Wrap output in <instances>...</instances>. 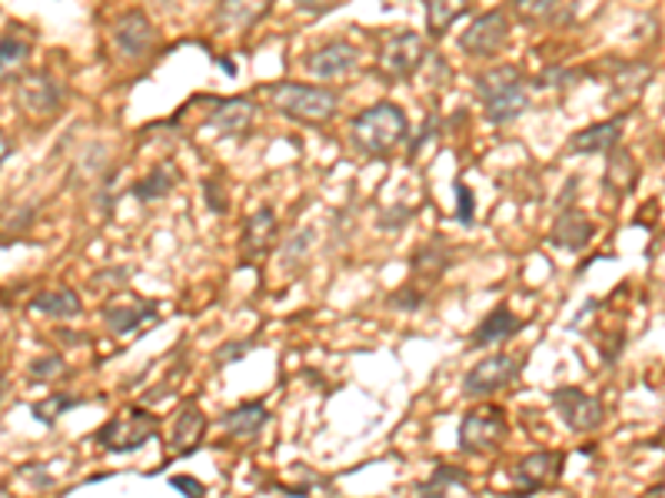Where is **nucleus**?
I'll return each instance as SVG.
<instances>
[{
	"label": "nucleus",
	"mask_w": 665,
	"mask_h": 498,
	"mask_svg": "<svg viewBox=\"0 0 665 498\" xmlns=\"http://www.w3.org/2000/svg\"><path fill=\"white\" fill-rule=\"evenodd\" d=\"M406 113L396 103H373L363 113L353 116L350 123V136H353V150L360 156H386L403 136H406Z\"/></svg>",
	"instance_id": "f257e3e1"
},
{
	"label": "nucleus",
	"mask_w": 665,
	"mask_h": 498,
	"mask_svg": "<svg viewBox=\"0 0 665 498\" xmlns=\"http://www.w3.org/2000/svg\"><path fill=\"white\" fill-rule=\"evenodd\" d=\"M476 90L486 103V120L493 126H503L510 120H516L526 106H530V90L523 83L520 67H490L476 77Z\"/></svg>",
	"instance_id": "f03ea898"
},
{
	"label": "nucleus",
	"mask_w": 665,
	"mask_h": 498,
	"mask_svg": "<svg viewBox=\"0 0 665 498\" xmlns=\"http://www.w3.org/2000/svg\"><path fill=\"white\" fill-rule=\"evenodd\" d=\"M270 100L283 116L296 123H326L340 106L336 90L306 87V83H276L270 87Z\"/></svg>",
	"instance_id": "7ed1b4c3"
},
{
	"label": "nucleus",
	"mask_w": 665,
	"mask_h": 498,
	"mask_svg": "<svg viewBox=\"0 0 665 498\" xmlns=\"http://www.w3.org/2000/svg\"><path fill=\"white\" fill-rule=\"evenodd\" d=\"M157 429H160L157 416H150L147 409H137V406H133V409H127L123 416H117V419H110L107 426H100L93 439H97L100 449L123 456V453H137V449H143L147 443H153V439H157Z\"/></svg>",
	"instance_id": "20e7f679"
},
{
	"label": "nucleus",
	"mask_w": 665,
	"mask_h": 498,
	"mask_svg": "<svg viewBox=\"0 0 665 498\" xmlns=\"http://www.w3.org/2000/svg\"><path fill=\"white\" fill-rule=\"evenodd\" d=\"M526 369V356H516V353H500V356H486L483 363H476L466 379H463V396L470 399H483V396H493V393H503L510 389Z\"/></svg>",
	"instance_id": "39448f33"
},
{
	"label": "nucleus",
	"mask_w": 665,
	"mask_h": 498,
	"mask_svg": "<svg viewBox=\"0 0 665 498\" xmlns=\"http://www.w3.org/2000/svg\"><path fill=\"white\" fill-rule=\"evenodd\" d=\"M510 433L506 413L500 406H480L473 413H466V419L460 423V453L466 456H483L503 446Z\"/></svg>",
	"instance_id": "423d86ee"
},
{
	"label": "nucleus",
	"mask_w": 665,
	"mask_h": 498,
	"mask_svg": "<svg viewBox=\"0 0 665 498\" xmlns=\"http://www.w3.org/2000/svg\"><path fill=\"white\" fill-rule=\"evenodd\" d=\"M550 403H553L556 416L563 419V426L573 429V433H596V429L606 423V406H603V399H599V396H590V393H583V389H576V386H560V389H553Z\"/></svg>",
	"instance_id": "0eeeda50"
},
{
	"label": "nucleus",
	"mask_w": 665,
	"mask_h": 498,
	"mask_svg": "<svg viewBox=\"0 0 665 498\" xmlns=\"http://www.w3.org/2000/svg\"><path fill=\"white\" fill-rule=\"evenodd\" d=\"M513 476H516V492H510V498L536 496L546 486L560 482V476H563V456L556 449H540V453L520 459L516 469H513Z\"/></svg>",
	"instance_id": "6e6552de"
},
{
	"label": "nucleus",
	"mask_w": 665,
	"mask_h": 498,
	"mask_svg": "<svg viewBox=\"0 0 665 498\" xmlns=\"http://www.w3.org/2000/svg\"><path fill=\"white\" fill-rule=\"evenodd\" d=\"M506 43H510V17L503 10L476 17L460 37V50L470 57H496Z\"/></svg>",
	"instance_id": "1a4fd4ad"
},
{
	"label": "nucleus",
	"mask_w": 665,
	"mask_h": 498,
	"mask_svg": "<svg viewBox=\"0 0 665 498\" xmlns=\"http://www.w3.org/2000/svg\"><path fill=\"white\" fill-rule=\"evenodd\" d=\"M423 57H426V40L416 30H403L386 40L380 53V70L386 80H406L420 70Z\"/></svg>",
	"instance_id": "9d476101"
},
{
	"label": "nucleus",
	"mask_w": 665,
	"mask_h": 498,
	"mask_svg": "<svg viewBox=\"0 0 665 498\" xmlns=\"http://www.w3.org/2000/svg\"><path fill=\"white\" fill-rule=\"evenodd\" d=\"M303 67L316 80H340L360 67V50L350 40H330L303 57Z\"/></svg>",
	"instance_id": "9b49d317"
},
{
	"label": "nucleus",
	"mask_w": 665,
	"mask_h": 498,
	"mask_svg": "<svg viewBox=\"0 0 665 498\" xmlns=\"http://www.w3.org/2000/svg\"><path fill=\"white\" fill-rule=\"evenodd\" d=\"M113 47L123 60H140L143 53L157 47V27L150 23L143 10H127L113 23Z\"/></svg>",
	"instance_id": "f8f14e48"
},
{
	"label": "nucleus",
	"mask_w": 665,
	"mask_h": 498,
	"mask_svg": "<svg viewBox=\"0 0 665 498\" xmlns=\"http://www.w3.org/2000/svg\"><path fill=\"white\" fill-rule=\"evenodd\" d=\"M273 240H276V213H273V206H260L243 223V233H240V266L260 263L273 250Z\"/></svg>",
	"instance_id": "ddd939ff"
},
{
	"label": "nucleus",
	"mask_w": 665,
	"mask_h": 498,
	"mask_svg": "<svg viewBox=\"0 0 665 498\" xmlns=\"http://www.w3.org/2000/svg\"><path fill=\"white\" fill-rule=\"evenodd\" d=\"M157 319V303L150 299H113L103 306V323L113 336H133L143 323Z\"/></svg>",
	"instance_id": "4468645a"
},
{
	"label": "nucleus",
	"mask_w": 665,
	"mask_h": 498,
	"mask_svg": "<svg viewBox=\"0 0 665 498\" xmlns=\"http://www.w3.org/2000/svg\"><path fill=\"white\" fill-rule=\"evenodd\" d=\"M623 130H626V120L623 116H613V120H603V123H593L586 130H580L573 140H570V153L576 156H593V153H613L619 150L623 143Z\"/></svg>",
	"instance_id": "2eb2a0df"
},
{
	"label": "nucleus",
	"mask_w": 665,
	"mask_h": 498,
	"mask_svg": "<svg viewBox=\"0 0 665 498\" xmlns=\"http://www.w3.org/2000/svg\"><path fill=\"white\" fill-rule=\"evenodd\" d=\"M520 333H523V319H520L506 303H500V306L473 329L470 346H473V349H490V346H500V343L516 339Z\"/></svg>",
	"instance_id": "dca6fc26"
},
{
	"label": "nucleus",
	"mask_w": 665,
	"mask_h": 498,
	"mask_svg": "<svg viewBox=\"0 0 665 498\" xmlns=\"http://www.w3.org/2000/svg\"><path fill=\"white\" fill-rule=\"evenodd\" d=\"M20 103L27 113L33 116H50L60 110L63 103V87L50 77V73H30L23 83H20Z\"/></svg>",
	"instance_id": "f3484780"
},
{
	"label": "nucleus",
	"mask_w": 665,
	"mask_h": 498,
	"mask_svg": "<svg viewBox=\"0 0 665 498\" xmlns=\"http://www.w3.org/2000/svg\"><path fill=\"white\" fill-rule=\"evenodd\" d=\"M256 120V103L250 96H233V100H223L210 110L206 123L223 133V136H243Z\"/></svg>",
	"instance_id": "a211bd4d"
},
{
	"label": "nucleus",
	"mask_w": 665,
	"mask_h": 498,
	"mask_svg": "<svg viewBox=\"0 0 665 498\" xmlns=\"http://www.w3.org/2000/svg\"><path fill=\"white\" fill-rule=\"evenodd\" d=\"M203 433H206V416L197 403H187L177 419H173V429H170V453L173 456H193L203 443Z\"/></svg>",
	"instance_id": "6ab92c4d"
},
{
	"label": "nucleus",
	"mask_w": 665,
	"mask_h": 498,
	"mask_svg": "<svg viewBox=\"0 0 665 498\" xmlns=\"http://www.w3.org/2000/svg\"><path fill=\"white\" fill-rule=\"evenodd\" d=\"M590 240H593V223L580 210H563L550 230V243L566 253H580Z\"/></svg>",
	"instance_id": "aec40b11"
},
{
	"label": "nucleus",
	"mask_w": 665,
	"mask_h": 498,
	"mask_svg": "<svg viewBox=\"0 0 665 498\" xmlns=\"http://www.w3.org/2000/svg\"><path fill=\"white\" fill-rule=\"evenodd\" d=\"M266 423H270V409L263 403H243V406H236V409L220 416V426L233 439H253V436L263 433Z\"/></svg>",
	"instance_id": "412c9836"
},
{
	"label": "nucleus",
	"mask_w": 665,
	"mask_h": 498,
	"mask_svg": "<svg viewBox=\"0 0 665 498\" xmlns=\"http://www.w3.org/2000/svg\"><path fill=\"white\" fill-rule=\"evenodd\" d=\"M270 0H220L216 7V30H246L266 13Z\"/></svg>",
	"instance_id": "4be33fe9"
},
{
	"label": "nucleus",
	"mask_w": 665,
	"mask_h": 498,
	"mask_svg": "<svg viewBox=\"0 0 665 498\" xmlns=\"http://www.w3.org/2000/svg\"><path fill=\"white\" fill-rule=\"evenodd\" d=\"M603 183H606V190L609 193H619V196H626V193H633L636 190V183H639V163H636V156L629 153V150H613L609 153V160H606V173H603Z\"/></svg>",
	"instance_id": "5701e85b"
},
{
	"label": "nucleus",
	"mask_w": 665,
	"mask_h": 498,
	"mask_svg": "<svg viewBox=\"0 0 665 498\" xmlns=\"http://www.w3.org/2000/svg\"><path fill=\"white\" fill-rule=\"evenodd\" d=\"M30 309L40 316H53V319H77L83 313V303L73 289L60 286V289H43L30 299Z\"/></svg>",
	"instance_id": "b1692460"
},
{
	"label": "nucleus",
	"mask_w": 665,
	"mask_h": 498,
	"mask_svg": "<svg viewBox=\"0 0 665 498\" xmlns=\"http://www.w3.org/2000/svg\"><path fill=\"white\" fill-rule=\"evenodd\" d=\"M450 266H453V256H450V250H440V246H423L410 260L413 276L423 280V283H436Z\"/></svg>",
	"instance_id": "393cba45"
},
{
	"label": "nucleus",
	"mask_w": 665,
	"mask_h": 498,
	"mask_svg": "<svg viewBox=\"0 0 665 498\" xmlns=\"http://www.w3.org/2000/svg\"><path fill=\"white\" fill-rule=\"evenodd\" d=\"M426 7V30L430 37H443L470 7V0H423Z\"/></svg>",
	"instance_id": "a878e982"
},
{
	"label": "nucleus",
	"mask_w": 665,
	"mask_h": 498,
	"mask_svg": "<svg viewBox=\"0 0 665 498\" xmlns=\"http://www.w3.org/2000/svg\"><path fill=\"white\" fill-rule=\"evenodd\" d=\"M463 482H470L466 469H460V466H450V463H440V466L433 469V476H430L426 482H420V486H416V496L420 498H446L450 496V489H456V486H463Z\"/></svg>",
	"instance_id": "bb28decb"
},
{
	"label": "nucleus",
	"mask_w": 665,
	"mask_h": 498,
	"mask_svg": "<svg viewBox=\"0 0 665 498\" xmlns=\"http://www.w3.org/2000/svg\"><path fill=\"white\" fill-rule=\"evenodd\" d=\"M173 183H177V173L163 163V166H153L140 183H133V196L140 200V203H157V200H163V196H170V190H173Z\"/></svg>",
	"instance_id": "cd10ccee"
},
{
	"label": "nucleus",
	"mask_w": 665,
	"mask_h": 498,
	"mask_svg": "<svg viewBox=\"0 0 665 498\" xmlns=\"http://www.w3.org/2000/svg\"><path fill=\"white\" fill-rule=\"evenodd\" d=\"M27 57H30V43L23 37H17V33H3V43H0V73H3V83H10L23 70Z\"/></svg>",
	"instance_id": "c85d7f7f"
},
{
	"label": "nucleus",
	"mask_w": 665,
	"mask_h": 498,
	"mask_svg": "<svg viewBox=\"0 0 665 498\" xmlns=\"http://www.w3.org/2000/svg\"><path fill=\"white\" fill-rule=\"evenodd\" d=\"M83 399H77V396H67V393H53V396H47L43 403H37L30 413H33V419L40 423V426H53L63 413H70V409H77Z\"/></svg>",
	"instance_id": "c756f323"
},
{
	"label": "nucleus",
	"mask_w": 665,
	"mask_h": 498,
	"mask_svg": "<svg viewBox=\"0 0 665 498\" xmlns=\"http://www.w3.org/2000/svg\"><path fill=\"white\" fill-rule=\"evenodd\" d=\"M646 80H649V67H643V63H626V67H619V70H616V80H613L616 96H639V90H643Z\"/></svg>",
	"instance_id": "7c9ffc66"
},
{
	"label": "nucleus",
	"mask_w": 665,
	"mask_h": 498,
	"mask_svg": "<svg viewBox=\"0 0 665 498\" xmlns=\"http://www.w3.org/2000/svg\"><path fill=\"white\" fill-rule=\"evenodd\" d=\"M27 373H30L33 379H40V383H47V379H53V376L67 373V363H63L60 356H43V359H33Z\"/></svg>",
	"instance_id": "2f4dec72"
},
{
	"label": "nucleus",
	"mask_w": 665,
	"mask_h": 498,
	"mask_svg": "<svg viewBox=\"0 0 665 498\" xmlns=\"http://www.w3.org/2000/svg\"><path fill=\"white\" fill-rule=\"evenodd\" d=\"M423 303H426V293H423V289H413V283H410L406 289H400V293L390 296V306H393V309H406V313L423 309Z\"/></svg>",
	"instance_id": "473e14b6"
},
{
	"label": "nucleus",
	"mask_w": 665,
	"mask_h": 498,
	"mask_svg": "<svg viewBox=\"0 0 665 498\" xmlns=\"http://www.w3.org/2000/svg\"><path fill=\"white\" fill-rule=\"evenodd\" d=\"M253 346H256L253 339H233V343H226V346L216 349V363H220V366H223V363H240Z\"/></svg>",
	"instance_id": "72a5a7b5"
},
{
	"label": "nucleus",
	"mask_w": 665,
	"mask_h": 498,
	"mask_svg": "<svg viewBox=\"0 0 665 498\" xmlns=\"http://www.w3.org/2000/svg\"><path fill=\"white\" fill-rule=\"evenodd\" d=\"M170 489L180 492L183 498H206V486L193 476H173L170 479Z\"/></svg>",
	"instance_id": "f704fd0d"
},
{
	"label": "nucleus",
	"mask_w": 665,
	"mask_h": 498,
	"mask_svg": "<svg viewBox=\"0 0 665 498\" xmlns=\"http://www.w3.org/2000/svg\"><path fill=\"white\" fill-rule=\"evenodd\" d=\"M560 0H516V10L530 20H540V17H550L556 10Z\"/></svg>",
	"instance_id": "c9c22d12"
},
{
	"label": "nucleus",
	"mask_w": 665,
	"mask_h": 498,
	"mask_svg": "<svg viewBox=\"0 0 665 498\" xmlns=\"http://www.w3.org/2000/svg\"><path fill=\"white\" fill-rule=\"evenodd\" d=\"M310 240H313V233H310V230H303V233H296V236L286 243L283 256H286V263H290V266H296V263L306 256V246H310Z\"/></svg>",
	"instance_id": "e433bc0d"
},
{
	"label": "nucleus",
	"mask_w": 665,
	"mask_h": 498,
	"mask_svg": "<svg viewBox=\"0 0 665 498\" xmlns=\"http://www.w3.org/2000/svg\"><path fill=\"white\" fill-rule=\"evenodd\" d=\"M456 196H460L456 220L470 226V223H473V213H476V206H473V190H470V186H463V183H456Z\"/></svg>",
	"instance_id": "4c0bfd02"
},
{
	"label": "nucleus",
	"mask_w": 665,
	"mask_h": 498,
	"mask_svg": "<svg viewBox=\"0 0 665 498\" xmlns=\"http://www.w3.org/2000/svg\"><path fill=\"white\" fill-rule=\"evenodd\" d=\"M303 13H313V17H320V13H326V10H333L340 0H293Z\"/></svg>",
	"instance_id": "58836bf2"
},
{
	"label": "nucleus",
	"mask_w": 665,
	"mask_h": 498,
	"mask_svg": "<svg viewBox=\"0 0 665 498\" xmlns=\"http://www.w3.org/2000/svg\"><path fill=\"white\" fill-rule=\"evenodd\" d=\"M30 220H33V206H23L10 223H7V230L13 226V236H20V233H27L30 230Z\"/></svg>",
	"instance_id": "ea45409f"
},
{
	"label": "nucleus",
	"mask_w": 665,
	"mask_h": 498,
	"mask_svg": "<svg viewBox=\"0 0 665 498\" xmlns=\"http://www.w3.org/2000/svg\"><path fill=\"white\" fill-rule=\"evenodd\" d=\"M406 216H410V210H393V213H383V220H380V230H400Z\"/></svg>",
	"instance_id": "a19ab883"
},
{
	"label": "nucleus",
	"mask_w": 665,
	"mask_h": 498,
	"mask_svg": "<svg viewBox=\"0 0 665 498\" xmlns=\"http://www.w3.org/2000/svg\"><path fill=\"white\" fill-rule=\"evenodd\" d=\"M100 283H120V286H123V283H127V270H113V273H100V276H97V286H100Z\"/></svg>",
	"instance_id": "79ce46f5"
},
{
	"label": "nucleus",
	"mask_w": 665,
	"mask_h": 498,
	"mask_svg": "<svg viewBox=\"0 0 665 498\" xmlns=\"http://www.w3.org/2000/svg\"><path fill=\"white\" fill-rule=\"evenodd\" d=\"M649 498H665V482H659V486H656V489L649 492Z\"/></svg>",
	"instance_id": "37998d69"
}]
</instances>
